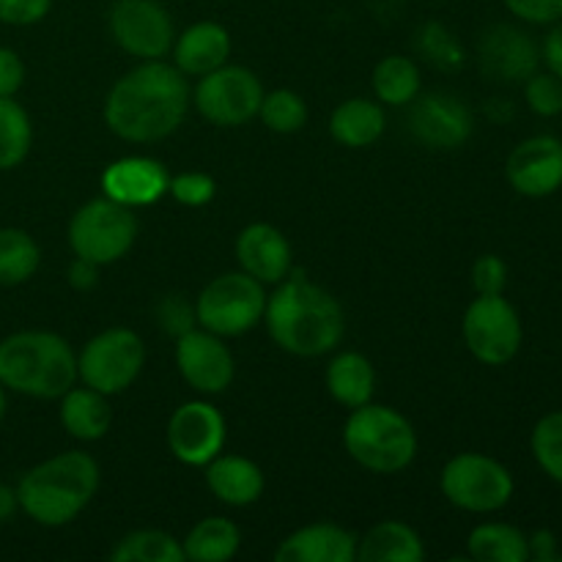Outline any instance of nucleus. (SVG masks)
I'll return each instance as SVG.
<instances>
[{"instance_id": "58836bf2", "label": "nucleus", "mask_w": 562, "mask_h": 562, "mask_svg": "<svg viewBox=\"0 0 562 562\" xmlns=\"http://www.w3.org/2000/svg\"><path fill=\"white\" fill-rule=\"evenodd\" d=\"M472 285L477 294H503L508 285V267L499 256H481L472 263Z\"/></svg>"}, {"instance_id": "a878e982", "label": "nucleus", "mask_w": 562, "mask_h": 562, "mask_svg": "<svg viewBox=\"0 0 562 562\" xmlns=\"http://www.w3.org/2000/svg\"><path fill=\"white\" fill-rule=\"evenodd\" d=\"M327 390L346 409L368 404L376 390V371L371 360L360 351H340L327 366Z\"/></svg>"}, {"instance_id": "4be33fe9", "label": "nucleus", "mask_w": 562, "mask_h": 562, "mask_svg": "<svg viewBox=\"0 0 562 562\" xmlns=\"http://www.w3.org/2000/svg\"><path fill=\"white\" fill-rule=\"evenodd\" d=\"M206 486L220 503L231 508H247L263 494V472L256 461L245 456H214L206 467Z\"/></svg>"}, {"instance_id": "2eb2a0df", "label": "nucleus", "mask_w": 562, "mask_h": 562, "mask_svg": "<svg viewBox=\"0 0 562 562\" xmlns=\"http://www.w3.org/2000/svg\"><path fill=\"white\" fill-rule=\"evenodd\" d=\"M409 130L426 148L453 151L470 140L475 119L459 97L437 91L412 102Z\"/></svg>"}, {"instance_id": "ddd939ff", "label": "nucleus", "mask_w": 562, "mask_h": 562, "mask_svg": "<svg viewBox=\"0 0 562 562\" xmlns=\"http://www.w3.org/2000/svg\"><path fill=\"white\" fill-rule=\"evenodd\" d=\"M176 366L184 382L203 395L225 393L236 376V360L225 338L203 327L176 338Z\"/></svg>"}, {"instance_id": "b1692460", "label": "nucleus", "mask_w": 562, "mask_h": 562, "mask_svg": "<svg viewBox=\"0 0 562 562\" xmlns=\"http://www.w3.org/2000/svg\"><path fill=\"white\" fill-rule=\"evenodd\" d=\"M384 126H387V119H384L382 104L355 97L335 108L329 119V135L346 148H368L384 135Z\"/></svg>"}, {"instance_id": "bb28decb", "label": "nucleus", "mask_w": 562, "mask_h": 562, "mask_svg": "<svg viewBox=\"0 0 562 562\" xmlns=\"http://www.w3.org/2000/svg\"><path fill=\"white\" fill-rule=\"evenodd\" d=\"M239 543L241 532L234 521L225 519V516H209L187 532L181 549H184V560L225 562L239 552Z\"/></svg>"}, {"instance_id": "c9c22d12", "label": "nucleus", "mask_w": 562, "mask_h": 562, "mask_svg": "<svg viewBox=\"0 0 562 562\" xmlns=\"http://www.w3.org/2000/svg\"><path fill=\"white\" fill-rule=\"evenodd\" d=\"M525 99L530 104L532 113L552 119V115L562 113V80L554 77L552 71L547 75H532L525 80Z\"/></svg>"}, {"instance_id": "6e6552de", "label": "nucleus", "mask_w": 562, "mask_h": 562, "mask_svg": "<svg viewBox=\"0 0 562 562\" xmlns=\"http://www.w3.org/2000/svg\"><path fill=\"white\" fill-rule=\"evenodd\" d=\"M146 344L135 329L113 327L93 335L77 355V379L102 395H119L140 376Z\"/></svg>"}, {"instance_id": "79ce46f5", "label": "nucleus", "mask_w": 562, "mask_h": 562, "mask_svg": "<svg viewBox=\"0 0 562 562\" xmlns=\"http://www.w3.org/2000/svg\"><path fill=\"white\" fill-rule=\"evenodd\" d=\"M25 82V64L9 47H0V97H14Z\"/></svg>"}, {"instance_id": "49530a36", "label": "nucleus", "mask_w": 562, "mask_h": 562, "mask_svg": "<svg viewBox=\"0 0 562 562\" xmlns=\"http://www.w3.org/2000/svg\"><path fill=\"white\" fill-rule=\"evenodd\" d=\"M16 508H20V503H16V488L0 486V521L9 519Z\"/></svg>"}, {"instance_id": "cd10ccee", "label": "nucleus", "mask_w": 562, "mask_h": 562, "mask_svg": "<svg viewBox=\"0 0 562 562\" xmlns=\"http://www.w3.org/2000/svg\"><path fill=\"white\" fill-rule=\"evenodd\" d=\"M467 552L477 562H527L530 560V543L519 527L486 521L470 532Z\"/></svg>"}, {"instance_id": "e433bc0d", "label": "nucleus", "mask_w": 562, "mask_h": 562, "mask_svg": "<svg viewBox=\"0 0 562 562\" xmlns=\"http://www.w3.org/2000/svg\"><path fill=\"white\" fill-rule=\"evenodd\" d=\"M168 192L181 206H206L217 192V181L201 170H187V173L170 176Z\"/></svg>"}, {"instance_id": "c03bdc74", "label": "nucleus", "mask_w": 562, "mask_h": 562, "mask_svg": "<svg viewBox=\"0 0 562 562\" xmlns=\"http://www.w3.org/2000/svg\"><path fill=\"white\" fill-rule=\"evenodd\" d=\"M527 543H530L532 560H538V562L562 560L558 554V538H554V532L538 530V532H532V538H527Z\"/></svg>"}, {"instance_id": "412c9836", "label": "nucleus", "mask_w": 562, "mask_h": 562, "mask_svg": "<svg viewBox=\"0 0 562 562\" xmlns=\"http://www.w3.org/2000/svg\"><path fill=\"white\" fill-rule=\"evenodd\" d=\"M176 69L187 77H203L231 58V33L220 22H195L173 42Z\"/></svg>"}, {"instance_id": "4468645a", "label": "nucleus", "mask_w": 562, "mask_h": 562, "mask_svg": "<svg viewBox=\"0 0 562 562\" xmlns=\"http://www.w3.org/2000/svg\"><path fill=\"white\" fill-rule=\"evenodd\" d=\"M225 417L206 401H187L168 420V448L181 464L206 467L225 448Z\"/></svg>"}, {"instance_id": "7c9ffc66", "label": "nucleus", "mask_w": 562, "mask_h": 562, "mask_svg": "<svg viewBox=\"0 0 562 562\" xmlns=\"http://www.w3.org/2000/svg\"><path fill=\"white\" fill-rule=\"evenodd\" d=\"M33 146V124L14 97H0V170H14L25 162Z\"/></svg>"}, {"instance_id": "c85d7f7f", "label": "nucleus", "mask_w": 562, "mask_h": 562, "mask_svg": "<svg viewBox=\"0 0 562 562\" xmlns=\"http://www.w3.org/2000/svg\"><path fill=\"white\" fill-rule=\"evenodd\" d=\"M373 93L390 108H406L420 93V69L406 55L382 58L373 69Z\"/></svg>"}, {"instance_id": "de8ad7c7", "label": "nucleus", "mask_w": 562, "mask_h": 562, "mask_svg": "<svg viewBox=\"0 0 562 562\" xmlns=\"http://www.w3.org/2000/svg\"><path fill=\"white\" fill-rule=\"evenodd\" d=\"M5 406H9V401H5V387L0 384V423H3L5 417Z\"/></svg>"}, {"instance_id": "6ab92c4d", "label": "nucleus", "mask_w": 562, "mask_h": 562, "mask_svg": "<svg viewBox=\"0 0 562 562\" xmlns=\"http://www.w3.org/2000/svg\"><path fill=\"white\" fill-rule=\"evenodd\" d=\"M236 261L241 272L263 285H278L280 280L289 278L294 267L289 239L269 223H252L236 236Z\"/></svg>"}, {"instance_id": "5701e85b", "label": "nucleus", "mask_w": 562, "mask_h": 562, "mask_svg": "<svg viewBox=\"0 0 562 562\" xmlns=\"http://www.w3.org/2000/svg\"><path fill=\"white\" fill-rule=\"evenodd\" d=\"M423 558H426L423 538L406 521H379L366 536L357 538L360 562H423Z\"/></svg>"}, {"instance_id": "9d476101", "label": "nucleus", "mask_w": 562, "mask_h": 562, "mask_svg": "<svg viewBox=\"0 0 562 562\" xmlns=\"http://www.w3.org/2000/svg\"><path fill=\"white\" fill-rule=\"evenodd\" d=\"M467 349L483 366H505L521 349V318L503 294H477L461 322Z\"/></svg>"}, {"instance_id": "dca6fc26", "label": "nucleus", "mask_w": 562, "mask_h": 562, "mask_svg": "<svg viewBox=\"0 0 562 562\" xmlns=\"http://www.w3.org/2000/svg\"><path fill=\"white\" fill-rule=\"evenodd\" d=\"M505 173L519 195H552L562 187V140L552 135L527 137L510 151Z\"/></svg>"}, {"instance_id": "72a5a7b5", "label": "nucleus", "mask_w": 562, "mask_h": 562, "mask_svg": "<svg viewBox=\"0 0 562 562\" xmlns=\"http://www.w3.org/2000/svg\"><path fill=\"white\" fill-rule=\"evenodd\" d=\"M532 456L552 481L562 483V412L541 417L532 431Z\"/></svg>"}, {"instance_id": "20e7f679", "label": "nucleus", "mask_w": 562, "mask_h": 562, "mask_svg": "<svg viewBox=\"0 0 562 562\" xmlns=\"http://www.w3.org/2000/svg\"><path fill=\"white\" fill-rule=\"evenodd\" d=\"M0 384L27 398L55 401L77 384V355L60 335L22 329L0 340Z\"/></svg>"}, {"instance_id": "9b49d317", "label": "nucleus", "mask_w": 562, "mask_h": 562, "mask_svg": "<svg viewBox=\"0 0 562 562\" xmlns=\"http://www.w3.org/2000/svg\"><path fill=\"white\" fill-rule=\"evenodd\" d=\"M263 86L245 66H220L198 80L192 91L198 113L214 126H241L261 110Z\"/></svg>"}, {"instance_id": "4c0bfd02", "label": "nucleus", "mask_w": 562, "mask_h": 562, "mask_svg": "<svg viewBox=\"0 0 562 562\" xmlns=\"http://www.w3.org/2000/svg\"><path fill=\"white\" fill-rule=\"evenodd\" d=\"M159 327L168 335L179 338V335L190 333L195 327V307L184 300V296H165L157 307Z\"/></svg>"}, {"instance_id": "37998d69", "label": "nucleus", "mask_w": 562, "mask_h": 562, "mask_svg": "<svg viewBox=\"0 0 562 562\" xmlns=\"http://www.w3.org/2000/svg\"><path fill=\"white\" fill-rule=\"evenodd\" d=\"M99 283V263L75 256L69 267V285L77 291H91Z\"/></svg>"}, {"instance_id": "aec40b11", "label": "nucleus", "mask_w": 562, "mask_h": 562, "mask_svg": "<svg viewBox=\"0 0 562 562\" xmlns=\"http://www.w3.org/2000/svg\"><path fill=\"white\" fill-rule=\"evenodd\" d=\"M278 562H355L357 560V536L338 525H318L300 527L291 532L278 549H274Z\"/></svg>"}, {"instance_id": "a19ab883", "label": "nucleus", "mask_w": 562, "mask_h": 562, "mask_svg": "<svg viewBox=\"0 0 562 562\" xmlns=\"http://www.w3.org/2000/svg\"><path fill=\"white\" fill-rule=\"evenodd\" d=\"M510 14L532 25H552L562 20V0H505Z\"/></svg>"}, {"instance_id": "2f4dec72", "label": "nucleus", "mask_w": 562, "mask_h": 562, "mask_svg": "<svg viewBox=\"0 0 562 562\" xmlns=\"http://www.w3.org/2000/svg\"><path fill=\"white\" fill-rule=\"evenodd\" d=\"M113 562H184L179 538L162 530H135L110 552Z\"/></svg>"}, {"instance_id": "a18cd8bd", "label": "nucleus", "mask_w": 562, "mask_h": 562, "mask_svg": "<svg viewBox=\"0 0 562 562\" xmlns=\"http://www.w3.org/2000/svg\"><path fill=\"white\" fill-rule=\"evenodd\" d=\"M543 60H547L549 71L562 80V25H554L549 31L547 42H543Z\"/></svg>"}, {"instance_id": "0eeeda50", "label": "nucleus", "mask_w": 562, "mask_h": 562, "mask_svg": "<svg viewBox=\"0 0 562 562\" xmlns=\"http://www.w3.org/2000/svg\"><path fill=\"white\" fill-rule=\"evenodd\" d=\"M137 239V217L124 203L108 195L88 201L69 223V247L75 256L108 267L124 258Z\"/></svg>"}, {"instance_id": "ea45409f", "label": "nucleus", "mask_w": 562, "mask_h": 562, "mask_svg": "<svg viewBox=\"0 0 562 562\" xmlns=\"http://www.w3.org/2000/svg\"><path fill=\"white\" fill-rule=\"evenodd\" d=\"M53 0H0V22L5 25H36L49 14Z\"/></svg>"}, {"instance_id": "f257e3e1", "label": "nucleus", "mask_w": 562, "mask_h": 562, "mask_svg": "<svg viewBox=\"0 0 562 562\" xmlns=\"http://www.w3.org/2000/svg\"><path fill=\"white\" fill-rule=\"evenodd\" d=\"M190 99L187 75L162 58L143 60L110 88L104 99V124L121 140H162L184 124Z\"/></svg>"}, {"instance_id": "423d86ee", "label": "nucleus", "mask_w": 562, "mask_h": 562, "mask_svg": "<svg viewBox=\"0 0 562 562\" xmlns=\"http://www.w3.org/2000/svg\"><path fill=\"white\" fill-rule=\"evenodd\" d=\"M267 291L247 272H228L214 278L195 300V322L220 338H236L263 318Z\"/></svg>"}, {"instance_id": "a211bd4d", "label": "nucleus", "mask_w": 562, "mask_h": 562, "mask_svg": "<svg viewBox=\"0 0 562 562\" xmlns=\"http://www.w3.org/2000/svg\"><path fill=\"white\" fill-rule=\"evenodd\" d=\"M168 170L151 157H121L102 173V190L110 201L130 209L151 206L168 192Z\"/></svg>"}, {"instance_id": "393cba45", "label": "nucleus", "mask_w": 562, "mask_h": 562, "mask_svg": "<svg viewBox=\"0 0 562 562\" xmlns=\"http://www.w3.org/2000/svg\"><path fill=\"white\" fill-rule=\"evenodd\" d=\"M60 426L80 442H97L110 431L108 395L93 387H71L60 395Z\"/></svg>"}, {"instance_id": "f3484780", "label": "nucleus", "mask_w": 562, "mask_h": 562, "mask_svg": "<svg viewBox=\"0 0 562 562\" xmlns=\"http://www.w3.org/2000/svg\"><path fill=\"white\" fill-rule=\"evenodd\" d=\"M481 69L499 82H525L538 69V47L525 31L514 25L488 27L477 44Z\"/></svg>"}, {"instance_id": "473e14b6", "label": "nucleus", "mask_w": 562, "mask_h": 562, "mask_svg": "<svg viewBox=\"0 0 562 562\" xmlns=\"http://www.w3.org/2000/svg\"><path fill=\"white\" fill-rule=\"evenodd\" d=\"M258 119L263 121V126H267L269 132H278V135H294V132H300L302 126H305L307 104L296 91L280 88V91L263 93Z\"/></svg>"}, {"instance_id": "f03ea898", "label": "nucleus", "mask_w": 562, "mask_h": 562, "mask_svg": "<svg viewBox=\"0 0 562 562\" xmlns=\"http://www.w3.org/2000/svg\"><path fill=\"white\" fill-rule=\"evenodd\" d=\"M269 338L294 357H324L340 346L346 335V316L329 291L291 269L267 296L263 307Z\"/></svg>"}, {"instance_id": "f704fd0d", "label": "nucleus", "mask_w": 562, "mask_h": 562, "mask_svg": "<svg viewBox=\"0 0 562 562\" xmlns=\"http://www.w3.org/2000/svg\"><path fill=\"white\" fill-rule=\"evenodd\" d=\"M417 47L439 69H459L464 64V49H461V44L456 42V36L442 22L423 25V31L417 33Z\"/></svg>"}, {"instance_id": "7ed1b4c3", "label": "nucleus", "mask_w": 562, "mask_h": 562, "mask_svg": "<svg viewBox=\"0 0 562 562\" xmlns=\"http://www.w3.org/2000/svg\"><path fill=\"white\" fill-rule=\"evenodd\" d=\"M99 464L82 450H66L42 461L16 483L20 510L42 527L75 521L99 488Z\"/></svg>"}, {"instance_id": "c756f323", "label": "nucleus", "mask_w": 562, "mask_h": 562, "mask_svg": "<svg viewBox=\"0 0 562 562\" xmlns=\"http://www.w3.org/2000/svg\"><path fill=\"white\" fill-rule=\"evenodd\" d=\"M42 250L22 228H0V289L22 285L36 274Z\"/></svg>"}, {"instance_id": "39448f33", "label": "nucleus", "mask_w": 562, "mask_h": 562, "mask_svg": "<svg viewBox=\"0 0 562 562\" xmlns=\"http://www.w3.org/2000/svg\"><path fill=\"white\" fill-rule=\"evenodd\" d=\"M346 453L376 475H395L417 456V434L398 409L382 404H362L351 409L344 426Z\"/></svg>"}, {"instance_id": "1a4fd4ad", "label": "nucleus", "mask_w": 562, "mask_h": 562, "mask_svg": "<svg viewBox=\"0 0 562 562\" xmlns=\"http://www.w3.org/2000/svg\"><path fill=\"white\" fill-rule=\"evenodd\" d=\"M450 505L467 514H494L514 497V475L497 459L483 453H459L439 477Z\"/></svg>"}, {"instance_id": "f8f14e48", "label": "nucleus", "mask_w": 562, "mask_h": 562, "mask_svg": "<svg viewBox=\"0 0 562 562\" xmlns=\"http://www.w3.org/2000/svg\"><path fill=\"white\" fill-rule=\"evenodd\" d=\"M110 33L124 53L143 60L165 58L176 42L173 20L159 0H115Z\"/></svg>"}]
</instances>
